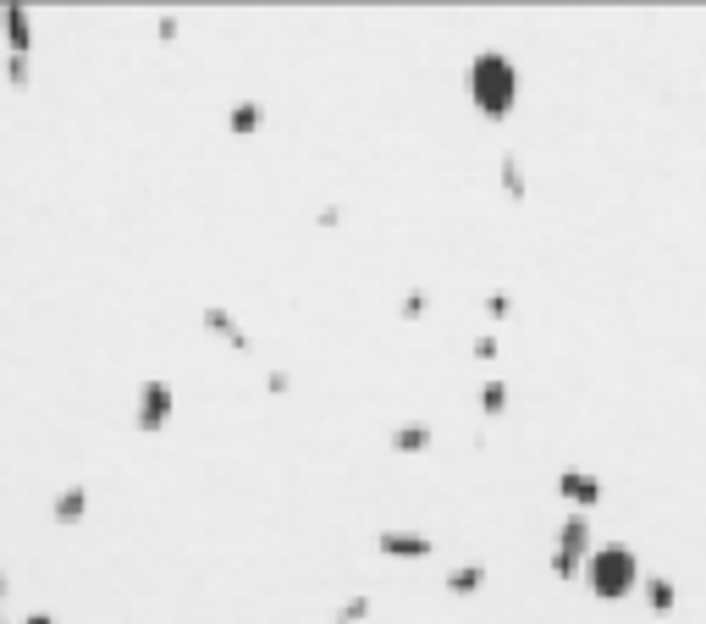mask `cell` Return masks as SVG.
<instances>
[{"label": "cell", "instance_id": "obj_4", "mask_svg": "<svg viewBox=\"0 0 706 624\" xmlns=\"http://www.w3.org/2000/svg\"><path fill=\"white\" fill-rule=\"evenodd\" d=\"M585 547H590V525H585L579 514H568L564 531H558V558H553V569H558V575H574V564L585 558Z\"/></svg>", "mask_w": 706, "mask_h": 624}, {"label": "cell", "instance_id": "obj_5", "mask_svg": "<svg viewBox=\"0 0 706 624\" xmlns=\"http://www.w3.org/2000/svg\"><path fill=\"white\" fill-rule=\"evenodd\" d=\"M381 547H387L392 558H425V553H430V542H425L420 531H381Z\"/></svg>", "mask_w": 706, "mask_h": 624}, {"label": "cell", "instance_id": "obj_1", "mask_svg": "<svg viewBox=\"0 0 706 624\" xmlns=\"http://www.w3.org/2000/svg\"><path fill=\"white\" fill-rule=\"evenodd\" d=\"M514 95H519V72L503 50H480L469 61V100L480 117H508L514 111Z\"/></svg>", "mask_w": 706, "mask_h": 624}, {"label": "cell", "instance_id": "obj_11", "mask_svg": "<svg viewBox=\"0 0 706 624\" xmlns=\"http://www.w3.org/2000/svg\"><path fill=\"white\" fill-rule=\"evenodd\" d=\"M480 581H486V569H480V564H469V569H458L447 586H453V592H469V586H480Z\"/></svg>", "mask_w": 706, "mask_h": 624}, {"label": "cell", "instance_id": "obj_13", "mask_svg": "<svg viewBox=\"0 0 706 624\" xmlns=\"http://www.w3.org/2000/svg\"><path fill=\"white\" fill-rule=\"evenodd\" d=\"M652 608H674V586L668 581H652Z\"/></svg>", "mask_w": 706, "mask_h": 624}, {"label": "cell", "instance_id": "obj_10", "mask_svg": "<svg viewBox=\"0 0 706 624\" xmlns=\"http://www.w3.org/2000/svg\"><path fill=\"white\" fill-rule=\"evenodd\" d=\"M6 28H11V44L22 56V44H28V11H6Z\"/></svg>", "mask_w": 706, "mask_h": 624}, {"label": "cell", "instance_id": "obj_15", "mask_svg": "<svg viewBox=\"0 0 706 624\" xmlns=\"http://www.w3.org/2000/svg\"><path fill=\"white\" fill-rule=\"evenodd\" d=\"M0 608H6V575H0Z\"/></svg>", "mask_w": 706, "mask_h": 624}, {"label": "cell", "instance_id": "obj_8", "mask_svg": "<svg viewBox=\"0 0 706 624\" xmlns=\"http://www.w3.org/2000/svg\"><path fill=\"white\" fill-rule=\"evenodd\" d=\"M78 514H83V486H72V492H61V503H56V519H67V525H72Z\"/></svg>", "mask_w": 706, "mask_h": 624}, {"label": "cell", "instance_id": "obj_12", "mask_svg": "<svg viewBox=\"0 0 706 624\" xmlns=\"http://www.w3.org/2000/svg\"><path fill=\"white\" fill-rule=\"evenodd\" d=\"M255 122H260V111H255V106H238V111H232V128H238V133H249Z\"/></svg>", "mask_w": 706, "mask_h": 624}, {"label": "cell", "instance_id": "obj_14", "mask_svg": "<svg viewBox=\"0 0 706 624\" xmlns=\"http://www.w3.org/2000/svg\"><path fill=\"white\" fill-rule=\"evenodd\" d=\"M22 624H56V620H50V614H28Z\"/></svg>", "mask_w": 706, "mask_h": 624}, {"label": "cell", "instance_id": "obj_9", "mask_svg": "<svg viewBox=\"0 0 706 624\" xmlns=\"http://www.w3.org/2000/svg\"><path fill=\"white\" fill-rule=\"evenodd\" d=\"M503 404H508L503 382H486V387H480V409H486V415H503Z\"/></svg>", "mask_w": 706, "mask_h": 624}, {"label": "cell", "instance_id": "obj_7", "mask_svg": "<svg viewBox=\"0 0 706 624\" xmlns=\"http://www.w3.org/2000/svg\"><path fill=\"white\" fill-rule=\"evenodd\" d=\"M392 443H398V454H420L425 443H430V432L425 426H404V432H392Z\"/></svg>", "mask_w": 706, "mask_h": 624}, {"label": "cell", "instance_id": "obj_3", "mask_svg": "<svg viewBox=\"0 0 706 624\" xmlns=\"http://www.w3.org/2000/svg\"><path fill=\"white\" fill-rule=\"evenodd\" d=\"M133 415H139L143 432H160V426L177 415V393H171V382H143V387H139V404H133Z\"/></svg>", "mask_w": 706, "mask_h": 624}, {"label": "cell", "instance_id": "obj_6", "mask_svg": "<svg viewBox=\"0 0 706 624\" xmlns=\"http://www.w3.org/2000/svg\"><path fill=\"white\" fill-rule=\"evenodd\" d=\"M558 486H564L568 503H596V497H601V481H596V475H585V469H564V481H558Z\"/></svg>", "mask_w": 706, "mask_h": 624}, {"label": "cell", "instance_id": "obj_2", "mask_svg": "<svg viewBox=\"0 0 706 624\" xmlns=\"http://www.w3.org/2000/svg\"><path fill=\"white\" fill-rule=\"evenodd\" d=\"M585 581H590V592L596 597H629L635 586H640V558H635V547H624V542H607V547H596L590 553V564H585Z\"/></svg>", "mask_w": 706, "mask_h": 624}]
</instances>
